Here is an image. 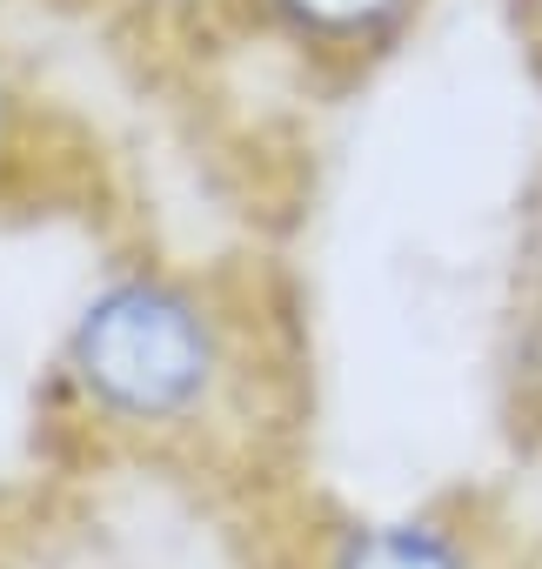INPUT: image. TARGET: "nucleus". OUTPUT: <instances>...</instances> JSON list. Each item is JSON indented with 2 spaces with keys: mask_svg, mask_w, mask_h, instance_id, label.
Returning a JSON list of instances; mask_svg holds the SVG:
<instances>
[{
  "mask_svg": "<svg viewBox=\"0 0 542 569\" xmlns=\"http://www.w3.org/2000/svg\"><path fill=\"white\" fill-rule=\"evenodd\" d=\"M74 429L101 456L214 469L254 442V336L194 274L121 268L74 309L54 362Z\"/></svg>",
  "mask_w": 542,
  "mask_h": 569,
  "instance_id": "f257e3e1",
  "label": "nucleus"
},
{
  "mask_svg": "<svg viewBox=\"0 0 542 569\" xmlns=\"http://www.w3.org/2000/svg\"><path fill=\"white\" fill-rule=\"evenodd\" d=\"M309 562L315 569H522L515 536L482 502L462 496L349 509L315 536Z\"/></svg>",
  "mask_w": 542,
  "mask_h": 569,
  "instance_id": "f03ea898",
  "label": "nucleus"
},
{
  "mask_svg": "<svg viewBox=\"0 0 542 569\" xmlns=\"http://www.w3.org/2000/svg\"><path fill=\"white\" fill-rule=\"evenodd\" d=\"M509 396L515 416L542 436V181L522 208V241H515V296H509Z\"/></svg>",
  "mask_w": 542,
  "mask_h": 569,
  "instance_id": "7ed1b4c3",
  "label": "nucleus"
},
{
  "mask_svg": "<svg viewBox=\"0 0 542 569\" xmlns=\"http://www.w3.org/2000/svg\"><path fill=\"white\" fill-rule=\"evenodd\" d=\"M268 8L315 48H375L409 21L415 0H268Z\"/></svg>",
  "mask_w": 542,
  "mask_h": 569,
  "instance_id": "20e7f679",
  "label": "nucleus"
},
{
  "mask_svg": "<svg viewBox=\"0 0 542 569\" xmlns=\"http://www.w3.org/2000/svg\"><path fill=\"white\" fill-rule=\"evenodd\" d=\"M515 14H522V48H529L535 74H542V0H515Z\"/></svg>",
  "mask_w": 542,
  "mask_h": 569,
  "instance_id": "39448f33",
  "label": "nucleus"
},
{
  "mask_svg": "<svg viewBox=\"0 0 542 569\" xmlns=\"http://www.w3.org/2000/svg\"><path fill=\"white\" fill-rule=\"evenodd\" d=\"M268 569H315L309 556H289V562H268Z\"/></svg>",
  "mask_w": 542,
  "mask_h": 569,
  "instance_id": "423d86ee",
  "label": "nucleus"
}]
</instances>
